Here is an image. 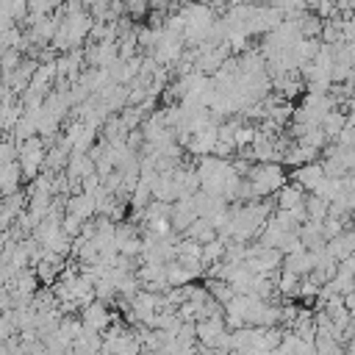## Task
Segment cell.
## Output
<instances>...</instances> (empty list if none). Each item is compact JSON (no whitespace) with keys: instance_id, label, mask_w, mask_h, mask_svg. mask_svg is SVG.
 <instances>
[{"instance_id":"6da1fadb","label":"cell","mask_w":355,"mask_h":355,"mask_svg":"<svg viewBox=\"0 0 355 355\" xmlns=\"http://www.w3.org/2000/svg\"><path fill=\"white\" fill-rule=\"evenodd\" d=\"M183 19H186V28H183V44L189 47H197L200 42H205L211 36V28L216 22V14L214 8L205 3V0H197V3H189L180 8Z\"/></svg>"},{"instance_id":"7a4b0ae2","label":"cell","mask_w":355,"mask_h":355,"mask_svg":"<svg viewBox=\"0 0 355 355\" xmlns=\"http://www.w3.org/2000/svg\"><path fill=\"white\" fill-rule=\"evenodd\" d=\"M244 178H247V183H250L255 200L272 197V194L288 180L286 164H280V161H258V164L250 166V172H247Z\"/></svg>"},{"instance_id":"3957f363","label":"cell","mask_w":355,"mask_h":355,"mask_svg":"<svg viewBox=\"0 0 355 355\" xmlns=\"http://www.w3.org/2000/svg\"><path fill=\"white\" fill-rule=\"evenodd\" d=\"M44 141L39 139V136H28V139H22L19 141V147H17V164H19V169H22V175L25 178H36L39 175V169L44 166Z\"/></svg>"},{"instance_id":"277c9868","label":"cell","mask_w":355,"mask_h":355,"mask_svg":"<svg viewBox=\"0 0 355 355\" xmlns=\"http://www.w3.org/2000/svg\"><path fill=\"white\" fill-rule=\"evenodd\" d=\"M80 322H83V327L103 333V330L114 322V316H111V311H108V302H103V300H97V297H94L92 302H86V305L80 308Z\"/></svg>"},{"instance_id":"5b68a950","label":"cell","mask_w":355,"mask_h":355,"mask_svg":"<svg viewBox=\"0 0 355 355\" xmlns=\"http://www.w3.org/2000/svg\"><path fill=\"white\" fill-rule=\"evenodd\" d=\"M319 147H313V144H305V141H300V139H294L286 150H283V164L286 166H300V164H308V161H316L319 158Z\"/></svg>"},{"instance_id":"8992f818","label":"cell","mask_w":355,"mask_h":355,"mask_svg":"<svg viewBox=\"0 0 355 355\" xmlns=\"http://www.w3.org/2000/svg\"><path fill=\"white\" fill-rule=\"evenodd\" d=\"M322 178H324L322 161H308V164H300V166H294L288 180H294V183H297V186H302L305 191H313V189H316V183H319Z\"/></svg>"},{"instance_id":"52a82bcc","label":"cell","mask_w":355,"mask_h":355,"mask_svg":"<svg viewBox=\"0 0 355 355\" xmlns=\"http://www.w3.org/2000/svg\"><path fill=\"white\" fill-rule=\"evenodd\" d=\"M55 28H58V17H53V14H33V22H31L28 39H31V42H36V44H44V42H50V39H53Z\"/></svg>"},{"instance_id":"ba28073f","label":"cell","mask_w":355,"mask_h":355,"mask_svg":"<svg viewBox=\"0 0 355 355\" xmlns=\"http://www.w3.org/2000/svg\"><path fill=\"white\" fill-rule=\"evenodd\" d=\"M64 205H67V214H75V216L83 219V222H89V219L97 214V200H94V194H89V191H83V189H80V194L67 197Z\"/></svg>"},{"instance_id":"9c48e42d","label":"cell","mask_w":355,"mask_h":355,"mask_svg":"<svg viewBox=\"0 0 355 355\" xmlns=\"http://www.w3.org/2000/svg\"><path fill=\"white\" fill-rule=\"evenodd\" d=\"M305 189L302 186H297L294 180H286L277 191H275V208H297V205H302L305 202Z\"/></svg>"},{"instance_id":"30bf717a","label":"cell","mask_w":355,"mask_h":355,"mask_svg":"<svg viewBox=\"0 0 355 355\" xmlns=\"http://www.w3.org/2000/svg\"><path fill=\"white\" fill-rule=\"evenodd\" d=\"M283 266L291 269V272H297V275L302 277V275H308V272L313 269V252H311L308 247H300V250H294V252H286V255H283Z\"/></svg>"},{"instance_id":"8fae6325","label":"cell","mask_w":355,"mask_h":355,"mask_svg":"<svg viewBox=\"0 0 355 355\" xmlns=\"http://www.w3.org/2000/svg\"><path fill=\"white\" fill-rule=\"evenodd\" d=\"M194 277H200L197 269H189L186 263H180L178 258L166 261V286H186V283H194Z\"/></svg>"},{"instance_id":"7c38bea8","label":"cell","mask_w":355,"mask_h":355,"mask_svg":"<svg viewBox=\"0 0 355 355\" xmlns=\"http://www.w3.org/2000/svg\"><path fill=\"white\" fill-rule=\"evenodd\" d=\"M322 130H324V136L333 141L341 130H344V125H347V111H344V105H336V108H330V111H324V116H322Z\"/></svg>"},{"instance_id":"4fadbf2b","label":"cell","mask_w":355,"mask_h":355,"mask_svg":"<svg viewBox=\"0 0 355 355\" xmlns=\"http://www.w3.org/2000/svg\"><path fill=\"white\" fill-rule=\"evenodd\" d=\"M180 236H186V239H194V241H200V244H205V241H211V239H216V227H214V222L208 219V216H197Z\"/></svg>"},{"instance_id":"5bb4252c","label":"cell","mask_w":355,"mask_h":355,"mask_svg":"<svg viewBox=\"0 0 355 355\" xmlns=\"http://www.w3.org/2000/svg\"><path fill=\"white\" fill-rule=\"evenodd\" d=\"M205 288H208V294L219 302V305H225L236 291H233V286L227 283V280H222V277H205V283H202Z\"/></svg>"},{"instance_id":"9a60e30c","label":"cell","mask_w":355,"mask_h":355,"mask_svg":"<svg viewBox=\"0 0 355 355\" xmlns=\"http://www.w3.org/2000/svg\"><path fill=\"white\" fill-rule=\"evenodd\" d=\"M327 208H330V202L324 200V197H319V194H313V191H308L305 194V214H308V219H324L327 216Z\"/></svg>"},{"instance_id":"2e32d148","label":"cell","mask_w":355,"mask_h":355,"mask_svg":"<svg viewBox=\"0 0 355 355\" xmlns=\"http://www.w3.org/2000/svg\"><path fill=\"white\" fill-rule=\"evenodd\" d=\"M222 258H225V241H222L219 236L202 244V266L216 263V261H222Z\"/></svg>"},{"instance_id":"e0dca14e","label":"cell","mask_w":355,"mask_h":355,"mask_svg":"<svg viewBox=\"0 0 355 355\" xmlns=\"http://www.w3.org/2000/svg\"><path fill=\"white\" fill-rule=\"evenodd\" d=\"M8 161H17V147L11 141H0V166Z\"/></svg>"},{"instance_id":"ac0fdd59","label":"cell","mask_w":355,"mask_h":355,"mask_svg":"<svg viewBox=\"0 0 355 355\" xmlns=\"http://www.w3.org/2000/svg\"><path fill=\"white\" fill-rule=\"evenodd\" d=\"M341 300H344V308H347L349 313H355V288L347 291V294H341Z\"/></svg>"},{"instance_id":"d6986e66","label":"cell","mask_w":355,"mask_h":355,"mask_svg":"<svg viewBox=\"0 0 355 355\" xmlns=\"http://www.w3.org/2000/svg\"><path fill=\"white\" fill-rule=\"evenodd\" d=\"M352 128V147H355V125H349Z\"/></svg>"},{"instance_id":"ffe728a7","label":"cell","mask_w":355,"mask_h":355,"mask_svg":"<svg viewBox=\"0 0 355 355\" xmlns=\"http://www.w3.org/2000/svg\"><path fill=\"white\" fill-rule=\"evenodd\" d=\"M227 3H230V6H236V3H244V0H227Z\"/></svg>"}]
</instances>
